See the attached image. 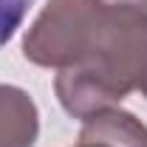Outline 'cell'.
I'll return each instance as SVG.
<instances>
[{
    "mask_svg": "<svg viewBox=\"0 0 147 147\" xmlns=\"http://www.w3.org/2000/svg\"><path fill=\"white\" fill-rule=\"evenodd\" d=\"M54 93L62 105V110L74 119H82V122L93 113H99V110L119 108V102L125 99V93L119 88H113L91 65L59 68V74L54 79Z\"/></svg>",
    "mask_w": 147,
    "mask_h": 147,
    "instance_id": "7a4b0ae2",
    "label": "cell"
},
{
    "mask_svg": "<svg viewBox=\"0 0 147 147\" xmlns=\"http://www.w3.org/2000/svg\"><path fill=\"white\" fill-rule=\"evenodd\" d=\"M76 144L93 147H147V125L122 108L99 110L85 119Z\"/></svg>",
    "mask_w": 147,
    "mask_h": 147,
    "instance_id": "3957f363",
    "label": "cell"
},
{
    "mask_svg": "<svg viewBox=\"0 0 147 147\" xmlns=\"http://www.w3.org/2000/svg\"><path fill=\"white\" fill-rule=\"evenodd\" d=\"M108 3L48 0L23 37V57L40 68H71L85 62L96 45Z\"/></svg>",
    "mask_w": 147,
    "mask_h": 147,
    "instance_id": "6da1fadb",
    "label": "cell"
},
{
    "mask_svg": "<svg viewBox=\"0 0 147 147\" xmlns=\"http://www.w3.org/2000/svg\"><path fill=\"white\" fill-rule=\"evenodd\" d=\"M76 147H93V144H76Z\"/></svg>",
    "mask_w": 147,
    "mask_h": 147,
    "instance_id": "52a82bcc",
    "label": "cell"
},
{
    "mask_svg": "<svg viewBox=\"0 0 147 147\" xmlns=\"http://www.w3.org/2000/svg\"><path fill=\"white\" fill-rule=\"evenodd\" d=\"M40 110L17 85H0V147H34Z\"/></svg>",
    "mask_w": 147,
    "mask_h": 147,
    "instance_id": "277c9868",
    "label": "cell"
},
{
    "mask_svg": "<svg viewBox=\"0 0 147 147\" xmlns=\"http://www.w3.org/2000/svg\"><path fill=\"white\" fill-rule=\"evenodd\" d=\"M34 0H0V48L17 34Z\"/></svg>",
    "mask_w": 147,
    "mask_h": 147,
    "instance_id": "5b68a950",
    "label": "cell"
},
{
    "mask_svg": "<svg viewBox=\"0 0 147 147\" xmlns=\"http://www.w3.org/2000/svg\"><path fill=\"white\" fill-rule=\"evenodd\" d=\"M108 6H119V9H139V11H147V0H102Z\"/></svg>",
    "mask_w": 147,
    "mask_h": 147,
    "instance_id": "8992f818",
    "label": "cell"
}]
</instances>
